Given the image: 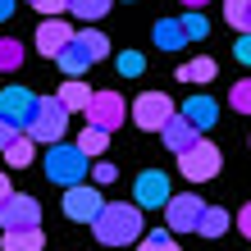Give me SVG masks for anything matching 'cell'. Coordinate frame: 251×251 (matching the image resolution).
Listing matches in <instances>:
<instances>
[{
    "label": "cell",
    "instance_id": "19",
    "mask_svg": "<svg viewBox=\"0 0 251 251\" xmlns=\"http://www.w3.org/2000/svg\"><path fill=\"white\" fill-rule=\"evenodd\" d=\"M105 146H110V132H105V128H92V124H87V128L78 132V151H82L87 160L105 155Z\"/></svg>",
    "mask_w": 251,
    "mask_h": 251
},
{
    "label": "cell",
    "instance_id": "25",
    "mask_svg": "<svg viewBox=\"0 0 251 251\" xmlns=\"http://www.w3.org/2000/svg\"><path fill=\"white\" fill-rule=\"evenodd\" d=\"M23 64V41H14V37H0V69L14 73Z\"/></svg>",
    "mask_w": 251,
    "mask_h": 251
},
{
    "label": "cell",
    "instance_id": "18",
    "mask_svg": "<svg viewBox=\"0 0 251 251\" xmlns=\"http://www.w3.org/2000/svg\"><path fill=\"white\" fill-rule=\"evenodd\" d=\"M155 46H160V50H183V46H187V32H183V23H178V19H165V23H155Z\"/></svg>",
    "mask_w": 251,
    "mask_h": 251
},
{
    "label": "cell",
    "instance_id": "14",
    "mask_svg": "<svg viewBox=\"0 0 251 251\" xmlns=\"http://www.w3.org/2000/svg\"><path fill=\"white\" fill-rule=\"evenodd\" d=\"M55 64H60V69H64V78H82V73H87V69H92L96 60H92V50H87V46H82V41H78V37H73V46H69V50H64V55H60V60H55Z\"/></svg>",
    "mask_w": 251,
    "mask_h": 251
},
{
    "label": "cell",
    "instance_id": "33",
    "mask_svg": "<svg viewBox=\"0 0 251 251\" xmlns=\"http://www.w3.org/2000/svg\"><path fill=\"white\" fill-rule=\"evenodd\" d=\"M27 5H37L41 14H50V19H60V14L69 9V0H27Z\"/></svg>",
    "mask_w": 251,
    "mask_h": 251
},
{
    "label": "cell",
    "instance_id": "21",
    "mask_svg": "<svg viewBox=\"0 0 251 251\" xmlns=\"http://www.w3.org/2000/svg\"><path fill=\"white\" fill-rule=\"evenodd\" d=\"M224 228H233V219L224 205H205V219H201V233L205 238H224Z\"/></svg>",
    "mask_w": 251,
    "mask_h": 251
},
{
    "label": "cell",
    "instance_id": "15",
    "mask_svg": "<svg viewBox=\"0 0 251 251\" xmlns=\"http://www.w3.org/2000/svg\"><path fill=\"white\" fill-rule=\"evenodd\" d=\"M92 96H96V92H92V87H87V82H78V78L60 82V105H64L69 114H78V110L87 114V105H92Z\"/></svg>",
    "mask_w": 251,
    "mask_h": 251
},
{
    "label": "cell",
    "instance_id": "4",
    "mask_svg": "<svg viewBox=\"0 0 251 251\" xmlns=\"http://www.w3.org/2000/svg\"><path fill=\"white\" fill-rule=\"evenodd\" d=\"M174 119H178V110H174V100L165 92H142L132 100V124L146 128V132H165Z\"/></svg>",
    "mask_w": 251,
    "mask_h": 251
},
{
    "label": "cell",
    "instance_id": "16",
    "mask_svg": "<svg viewBox=\"0 0 251 251\" xmlns=\"http://www.w3.org/2000/svg\"><path fill=\"white\" fill-rule=\"evenodd\" d=\"M215 114H219V105H215V96H187V105H183V119H192L201 132L215 124Z\"/></svg>",
    "mask_w": 251,
    "mask_h": 251
},
{
    "label": "cell",
    "instance_id": "29",
    "mask_svg": "<svg viewBox=\"0 0 251 251\" xmlns=\"http://www.w3.org/2000/svg\"><path fill=\"white\" fill-rule=\"evenodd\" d=\"M137 251H178V242H174L165 228H151V238H142Z\"/></svg>",
    "mask_w": 251,
    "mask_h": 251
},
{
    "label": "cell",
    "instance_id": "24",
    "mask_svg": "<svg viewBox=\"0 0 251 251\" xmlns=\"http://www.w3.org/2000/svg\"><path fill=\"white\" fill-rule=\"evenodd\" d=\"M224 19L238 32H251V0H224Z\"/></svg>",
    "mask_w": 251,
    "mask_h": 251
},
{
    "label": "cell",
    "instance_id": "9",
    "mask_svg": "<svg viewBox=\"0 0 251 251\" xmlns=\"http://www.w3.org/2000/svg\"><path fill=\"white\" fill-rule=\"evenodd\" d=\"M0 119H9L19 132H27L32 119H37V96L23 92V87H5L0 92Z\"/></svg>",
    "mask_w": 251,
    "mask_h": 251
},
{
    "label": "cell",
    "instance_id": "32",
    "mask_svg": "<svg viewBox=\"0 0 251 251\" xmlns=\"http://www.w3.org/2000/svg\"><path fill=\"white\" fill-rule=\"evenodd\" d=\"M19 137H23V132H19V128H14L9 119H0V155H5V151H9V146H14V142H19Z\"/></svg>",
    "mask_w": 251,
    "mask_h": 251
},
{
    "label": "cell",
    "instance_id": "8",
    "mask_svg": "<svg viewBox=\"0 0 251 251\" xmlns=\"http://www.w3.org/2000/svg\"><path fill=\"white\" fill-rule=\"evenodd\" d=\"M124 119H128V105H124V96L114 92V87H110V92H96V96H92V105H87V124H92V128L114 132Z\"/></svg>",
    "mask_w": 251,
    "mask_h": 251
},
{
    "label": "cell",
    "instance_id": "26",
    "mask_svg": "<svg viewBox=\"0 0 251 251\" xmlns=\"http://www.w3.org/2000/svg\"><path fill=\"white\" fill-rule=\"evenodd\" d=\"M78 41H82L87 50H92V60H105V55H110V37H105V32H96V27L78 32Z\"/></svg>",
    "mask_w": 251,
    "mask_h": 251
},
{
    "label": "cell",
    "instance_id": "5",
    "mask_svg": "<svg viewBox=\"0 0 251 251\" xmlns=\"http://www.w3.org/2000/svg\"><path fill=\"white\" fill-rule=\"evenodd\" d=\"M219 165H224V155H219V146L215 142H197L187 155H178V169H183V178L187 183H210L215 174H219Z\"/></svg>",
    "mask_w": 251,
    "mask_h": 251
},
{
    "label": "cell",
    "instance_id": "13",
    "mask_svg": "<svg viewBox=\"0 0 251 251\" xmlns=\"http://www.w3.org/2000/svg\"><path fill=\"white\" fill-rule=\"evenodd\" d=\"M160 137H165V146H169L174 155H187L192 146L201 142V128L192 124V119H183V114H178V119H174V124H169L165 132H160Z\"/></svg>",
    "mask_w": 251,
    "mask_h": 251
},
{
    "label": "cell",
    "instance_id": "10",
    "mask_svg": "<svg viewBox=\"0 0 251 251\" xmlns=\"http://www.w3.org/2000/svg\"><path fill=\"white\" fill-rule=\"evenodd\" d=\"M0 228L14 233V228H41V205L32 197H23V192H14V197L0 205Z\"/></svg>",
    "mask_w": 251,
    "mask_h": 251
},
{
    "label": "cell",
    "instance_id": "11",
    "mask_svg": "<svg viewBox=\"0 0 251 251\" xmlns=\"http://www.w3.org/2000/svg\"><path fill=\"white\" fill-rule=\"evenodd\" d=\"M73 46V27L64 19H46V23H37V50L46 55V60H60V55Z\"/></svg>",
    "mask_w": 251,
    "mask_h": 251
},
{
    "label": "cell",
    "instance_id": "20",
    "mask_svg": "<svg viewBox=\"0 0 251 251\" xmlns=\"http://www.w3.org/2000/svg\"><path fill=\"white\" fill-rule=\"evenodd\" d=\"M178 82H210L215 78V60L210 55H201V60H187V64H178V73H174Z\"/></svg>",
    "mask_w": 251,
    "mask_h": 251
},
{
    "label": "cell",
    "instance_id": "3",
    "mask_svg": "<svg viewBox=\"0 0 251 251\" xmlns=\"http://www.w3.org/2000/svg\"><path fill=\"white\" fill-rule=\"evenodd\" d=\"M69 132V110L60 105V96H41L37 100V119L27 128V137L32 142H46V146H60Z\"/></svg>",
    "mask_w": 251,
    "mask_h": 251
},
{
    "label": "cell",
    "instance_id": "17",
    "mask_svg": "<svg viewBox=\"0 0 251 251\" xmlns=\"http://www.w3.org/2000/svg\"><path fill=\"white\" fill-rule=\"evenodd\" d=\"M0 247H5V251H41V247H46V233H41V228H14V233L0 238Z\"/></svg>",
    "mask_w": 251,
    "mask_h": 251
},
{
    "label": "cell",
    "instance_id": "7",
    "mask_svg": "<svg viewBox=\"0 0 251 251\" xmlns=\"http://www.w3.org/2000/svg\"><path fill=\"white\" fill-rule=\"evenodd\" d=\"M100 210H105V197H100L92 183H78V187L64 192V215L78 219V224H96Z\"/></svg>",
    "mask_w": 251,
    "mask_h": 251
},
{
    "label": "cell",
    "instance_id": "22",
    "mask_svg": "<svg viewBox=\"0 0 251 251\" xmlns=\"http://www.w3.org/2000/svg\"><path fill=\"white\" fill-rule=\"evenodd\" d=\"M110 9H114V0H69V14H78V19H87V23L105 19Z\"/></svg>",
    "mask_w": 251,
    "mask_h": 251
},
{
    "label": "cell",
    "instance_id": "36",
    "mask_svg": "<svg viewBox=\"0 0 251 251\" xmlns=\"http://www.w3.org/2000/svg\"><path fill=\"white\" fill-rule=\"evenodd\" d=\"M9 197H14V187H9V178H5V169H0V205H5Z\"/></svg>",
    "mask_w": 251,
    "mask_h": 251
},
{
    "label": "cell",
    "instance_id": "12",
    "mask_svg": "<svg viewBox=\"0 0 251 251\" xmlns=\"http://www.w3.org/2000/svg\"><path fill=\"white\" fill-rule=\"evenodd\" d=\"M132 192H137V205H146V210H155V205H169V178L160 169H146L137 174V183H132Z\"/></svg>",
    "mask_w": 251,
    "mask_h": 251
},
{
    "label": "cell",
    "instance_id": "37",
    "mask_svg": "<svg viewBox=\"0 0 251 251\" xmlns=\"http://www.w3.org/2000/svg\"><path fill=\"white\" fill-rule=\"evenodd\" d=\"M9 14H14V0H0V23H5Z\"/></svg>",
    "mask_w": 251,
    "mask_h": 251
},
{
    "label": "cell",
    "instance_id": "35",
    "mask_svg": "<svg viewBox=\"0 0 251 251\" xmlns=\"http://www.w3.org/2000/svg\"><path fill=\"white\" fill-rule=\"evenodd\" d=\"M238 233H242V238H251V201L242 205V215H238Z\"/></svg>",
    "mask_w": 251,
    "mask_h": 251
},
{
    "label": "cell",
    "instance_id": "23",
    "mask_svg": "<svg viewBox=\"0 0 251 251\" xmlns=\"http://www.w3.org/2000/svg\"><path fill=\"white\" fill-rule=\"evenodd\" d=\"M32 146H37V142L23 132V137H19V142H14L9 151H5V165H9V169H27V165H32Z\"/></svg>",
    "mask_w": 251,
    "mask_h": 251
},
{
    "label": "cell",
    "instance_id": "2",
    "mask_svg": "<svg viewBox=\"0 0 251 251\" xmlns=\"http://www.w3.org/2000/svg\"><path fill=\"white\" fill-rule=\"evenodd\" d=\"M92 165L96 160H87L82 151H78V142H60V146H50L46 151V178L50 183H60V187H78L87 174H92Z\"/></svg>",
    "mask_w": 251,
    "mask_h": 251
},
{
    "label": "cell",
    "instance_id": "28",
    "mask_svg": "<svg viewBox=\"0 0 251 251\" xmlns=\"http://www.w3.org/2000/svg\"><path fill=\"white\" fill-rule=\"evenodd\" d=\"M228 105L238 110V114H251V78L233 82V92H228Z\"/></svg>",
    "mask_w": 251,
    "mask_h": 251
},
{
    "label": "cell",
    "instance_id": "31",
    "mask_svg": "<svg viewBox=\"0 0 251 251\" xmlns=\"http://www.w3.org/2000/svg\"><path fill=\"white\" fill-rule=\"evenodd\" d=\"M92 178H96L100 187H105V183H114V178H119V169H114L110 160H96V165H92Z\"/></svg>",
    "mask_w": 251,
    "mask_h": 251
},
{
    "label": "cell",
    "instance_id": "34",
    "mask_svg": "<svg viewBox=\"0 0 251 251\" xmlns=\"http://www.w3.org/2000/svg\"><path fill=\"white\" fill-rule=\"evenodd\" d=\"M233 55H238L242 64H251V32H242V37H238V46H233Z\"/></svg>",
    "mask_w": 251,
    "mask_h": 251
},
{
    "label": "cell",
    "instance_id": "30",
    "mask_svg": "<svg viewBox=\"0 0 251 251\" xmlns=\"http://www.w3.org/2000/svg\"><path fill=\"white\" fill-rule=\"evenodd\" d=\"M142 69H146V60H142L137 50H124V55H119V73H124V78H137Z\"/></svg>",
    "mask_w": 251,
    "mask_h": 251
},
{
    "label": "cell",
    "instance_id": "38",
    "mask_svg": "<svg viewBox=\"0 0 251 251\" xmlns=\"http://www.w3.org/2000/svg\"><path fill=\"white\" fill-rule=\"evenodd\" d=\"M183 5H187V9H205L210 0H183Z\"/></svg>",
    "mask_w": 251,
    "mask_h": 251
},
{
    "label": "cell",
    "instance_id": "1",
    "mask_svg": "<svg viewBox=\"0 0 251 251\" xmlns=\"http://www.w3.org/2000/svg\"><path fill=\"white\" fill-rule=\"evenodd\" d=\"M96 242L110 247V251H124L128 242H142V205H128V201H105L100 219L92 224Z\"/></svg>",
    "mask_w": 251,
    "mask_h": 251
},
{
    "label": "cell",
    "instance_id": "6",
    "mask_svg": "<svg viewBox=\"0 0 251 251\" xmlns=\"http://www.w3.org/2000/svg\"><path fill=\"white\" fill-rule=\"evenodd\" d=\"M165 219L174 233H201V219H205V201L192 197V192H178L169 205H165Z\"/></svg>",
    "mask_w": 251,
    "mask_h": 251
},
{
    "label": "cell",
    "instance_id": "27",
    "mask_svg": "<svg viewBox=\"0 0 251 251\" xmlns=\"http://www.w3.org/2000/svg\"><path fill=\"white\" fill-rule=\"evenodd\" d=\"M178 23H183V32H187V41H201L205 32H210V23H205V14H201V9H187V14H183Z\"/></svg>",
    "mask_w": 251,
    "mask_h": 251
}]
</instances>
